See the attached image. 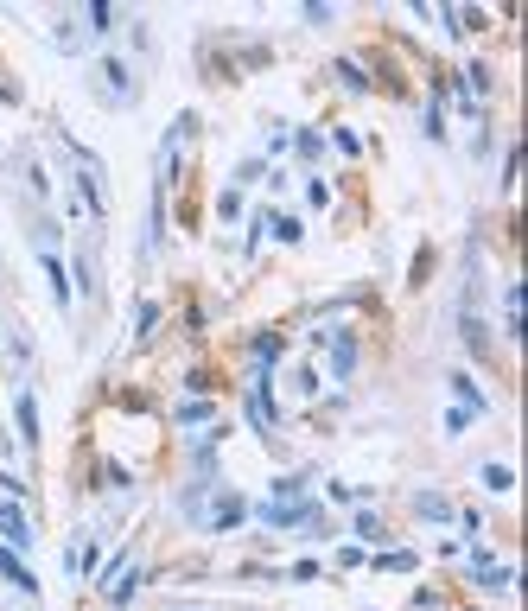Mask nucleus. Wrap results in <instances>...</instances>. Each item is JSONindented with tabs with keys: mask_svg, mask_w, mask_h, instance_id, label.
Wrapping results in <instances>:
<instances>
[{
	"mask_svg": "<svg viewBox=\"0 0 528 611\" xmlns=\"http://www.w3.org/2000/svg\"><path fill=\"white\" fill-rule=\"evenodd\" d=\"M32 242H39V268H45L51 293H58V306L70 312V306H77V293H70V268H64V249H58V236H51V223H32Z\"/></svg>",
	"mask_w": 528,
	"mask_h": 611,
	"instance_id": "1",
	"label": "nucleus"
},
{
	"mask_svg": "<svg viewBox=\"0 0 528 611\" xmlns=\"http://www.w3.org/2000/svg\"><path fill=\"white\" fill-rule=\"evenodd\" d=\"M0 580H7L13 592H20L26 605H39V580H32V567H26V554L20 548H7V541H0Z\"/></svg>",
	"mask_w": 528,
	"mask_h": 611,
	"instance_id": "2",
	"label": "nucleus"
},
{
	"mask_svg": "<svg viewBox=\"0 0 528 611\" xmlns=\"http://www.w3.org/2000/svg\"><path fill=\"white\" fill-rule=\"evenodd\" d=\"M210 535H230V529H242L249 522V503H242L236 491H217V503H210V516H198Z\"/></svg>",
	"mask_w": 528,
	"mask_h": 611,
	"instance_id": "3",
	"label": "nucleus"
},
{
	"mask_svg": "<svg viewBox=\"0 0 528 611\" xmlns=\"http://www.w3.org/2000/svg\"><path fill=\"white\" fill-rule=\"evenodd\" d=\"M0 541L7 548H20V554H32V516H26V503H0Z\"/></svg>",
	"mask_w": 528,
	"mask_h": 611,
	"instance_id": "4",
	"label": "nucleus"
},
{
	"mask_svg": "<svg viewBox=\"0 0 528 611\" xmlns=\"http://www.w3.org/2000/svg\"><path fill=\"white\" fill-rule=\"evenodd\" d=\"M96 535H77V541H70V548H64V573H70V580H90V573H96Z\"/></svg>",
	"mask_w": 528,
	"mask_h": 611,
	"instance_id": "5",
	"label": "nucleus"
},
{
	"mask_svg": "<svg viewBox=\"0 0 528 611\" xmlns=\"http://www.w3.org/2000/svg\"><path fill=\"white\" fill-rule=\"evenodd\" d=\"M96 77L109 83V90H115L121 102H134V71H128V64L115 58V51H102V58H96Z\"/></svg>",
	"mask_w": 528,
	"mask_h": 611,
	"instance_id": "6",
	"label": "nucleus"
},
{
	"mask_svg": "<svg viewBox=\"0 0 528 611\" xmlns=\"http://www.w3.org/2000/svg\"><path fill=\"white\" fill-rule=\"evenodd\" d=\"M13 421H20V433H26V452H39V401H32V389L13 395Z\"/></svg>",
	"mask_w": 528,
	"mask_h": 611,
	"instance_id": "7",
	"label": "nucleus"
},
{
	"mask_svg": "<svg viewBox=\"0 0 528 611\" xmlns=\"http://www.w3.org/2000/svg\"><path fill=\"white\" fill-rule=\"evenodd\" d=\"M446 382H452V395H459V408H471V414H484V408H490V401H484V389H478V382H471L465 370H452Z\"/></svg>",
	"mask_w": 528,
	"mask_h": 611,
	"instance_id": "8",
	"label": "nucleus"
},
{
	"mask_svg": "<svg viewBox=\"0 0 528 611\" xmlns=\"http://www.w3.org/2000/svg\"><path fill=\"white\" fill-rule=\"evenodd\" d=\"M331 376H338V382L357 376V338H338V344H331Z\"/></svg>",
	"mask_w": 528,
	"mask_h": 611,
	"instance_id": "9",
	"label": "nucleus"
},
{
	"mask_svg": "<svg viewBox=\"0 0 528 611\" xmlns=\"http://www.w3.org/2000/svg\"><path fill=\"white\" fill-rule=\"evenodd\" d=\"M414 516H420V522H452V503L439 497V491H420V497H414Z\"/></svg>",
	"mask_w": 528,
	"mask_h": 611,
	"instance_id": "10",
	"label": "nucleus"
},
{
	"mask_svg": "<svg viewBox=\"0 0 528 611\" xmlns=\"http://www.w3.org/2000/svg\"><path fill=\"white\" fill-rule=\"evenodd\" d=\"M249 421H255V427H274V395H268V382H255V395H249Z\"/></svg>",
	"mask_w": 528,
	"mask_h": 611,
	"instance_id": "11",
	"label": "nucleus"
},
{
	"mask_svg": "<svg viewBox=\"0 0 528 611\" xmlns=\"http://www.w3.org/2000/svg\"><path fill=\"white\" fill-rule=\"evenodd\" d=\"M503 331H509V338L522 331V287H516V281L503 287Z\"/></svg>",
	"mask_w": 528,
	"mask_h": 611,
	"instance_id": "12",
	"label": "nucleus"
},
{
	"mask_svg": "<svg viewBox=\"0 0 528 611\" xmlns=\"http://www.w3.org/2000/svg\"><path fill=\"white\" fill-rule=\"evenodd\" d=\"M293 153H299V160H306V166H312V160H319V153H325V134H312V128H299V134H293Z\"/></svg>",
	"mask_w": 528,
	"mask_h": 611,
	"instance_id": "13",
	"label": "nucleus"
},
{
	"mask_svg": "<svg viewBox=\"0 0 528 611\" xmlns=\"http://www.w3.org/2000/svg\"><path fill=\"white\" fill-rule=\"evenodd\" d=\"M210 414H217V408H210V401H204V395H191V401H185V408H179V427H204V421H210Z\"/></svg>",
	"mask_w": 528,
	"mask_h": 611,
	"instance_id": "14",
	"label": "nucleus"
},
{
	"mask_svg": "<svg viewBox=\"0 0 528 611\" xmlns=\"http://www.w3.org/2000/svg\"><path fill=\"white\" fill-rule=\"evenodd\" d=\"M376 567H382V573H414V567H420V554H408V548H389Z\"/></svg>",
	"mask_w": 528,
	"mask_h": 611,
	"instance_id": "15",
	"label": "nucleus"
},
{
	"mask_svg": "<svg viewBox=\"0 0 528 611\" xmlns=\"http://www.w3.org/2000/svg\"><path fill=\"white\" fill-rule=\"evenodd\" d=\"M242 211H249V198H242V191H223V198H217V223H236Z\"/></svg>",
	"mask_w": 528,
	"mask_h": 611,
	"instance_id": "16",
	"label": "nucleus"
},
{
	"mask_svg": "<svg viewBox=\"0 0 528 611\" xmlns=\"http://www.w3.org/2000/svg\"><path fill=\"white\" fill-rule=\"evenodd\" d=\"M134 592H140V567H128V573H121V580H115V592H109V599H115V611H121V605H128V599H134Z\"/></svg>",
	"mask_w": 528,
	"mask_h": 611,
	"instance_id": "17",
	"label": "nucleus"
},
{
	"mask_svg": "<svg viewBox=\"0 0 528 611\" xmlns=\"http://www.w3.org/2000/svg\"><path fill=\"white\" fill-rule=\"evenodd\" d=\"M115 20H121L115 7H90V13H83V26H90V32H115Z\"/></svg>",
	"mask_w": 528,
	"mask_h": 611,
	"instance_id": "18",
	"label": "nucleus"
},
{
	"mask_svg": "<svg viewBox=\"0 0 528 611\" xmlns=\"http://www.w3.org/2000/svg\"><path fill=\"white\" fill-rule=\"evenodd\" d=\"M331 204V185L325 179H306V211H325Z\"/></svg>",
	"mask_w": 528,
	"mask_h": 611,
	"instance_id": "19",
	"label": "nucleus"
},
{
	"mask_svg": "<svg viewBox=\"0 0 528 611\" xmlns=\"http://www.w3.org/2000/svg\"><path fill=\"white\" fill-rule=\"evenodd\" d=\"M268 230H274L280 242H299V217H274V211H268Z\"/></svg>",
	"mask_w": 528,
	"mask_h": 611,
	"instance_id": "20",
	"label": "nucleus"
},
{
	"mask_svg": "<svg viewBox=\"0 0 528 611\" xmlns=\"http://www.w3.org/2000/svg\"><path fill=\"white\" fill-rule=\"evenodd\" d=\"M484 484H490V491H509V484H516V471H509V465H484Z\"/></svg>",
	"mask_w": 528,
	"mask_h": 611,
	"instance_id": "21",
	"label": "nucleus"
},
{
	"mask_svg": "<svg viewBox=\"0 0 528 611\" xmlns=\"http://www.w3.org/2000/svg\"><path fill=\"white\" fill-rule=\"evenodd\" d=\"M357 535H363V541H382V516H369V510H357Z\"/></svg>",
	"mask_w": 528,
	"mask_h": 611,
	"instance_id": "22",
	"label": "nucleus"
},
{
	"mask_svg": "<svg viewBox=\"0 0 528 611\" xmlns=\"http://www.w3.org/2000/svg\"><path fill=\"white\" fill-rule=\"evenodd\" d=\"M331 147H338V153H350V160H357V153H363V141H357V134H350V128H338V134H331Z\"/></svg>",
	"mask_w": 528,
	"mask_h": 611,
	"instance_id": "23",
	"label": "nucleus"
},
{
	"mask_svg": "<svg viewBox=\"0 0 528 611\" xmlns=\"http://www.w3.org/2000/svg\"><path fill=\"white\" fill-rule=\"evenodd\" d=\"M338 77L350 83V90H369V77H363V71H357V64H350V58H338Z\"/></svg>",
	"mask_w": 528,
	"mask_h": 611,
	"instance_id": "24",
	"label": "nucleus"
},
{
	"mask_svg": "<svg viewBox=\"0 0 528 611\" xmlns=\"http://www.w3.org/2000/svg\"><path fill=\"white\" fill-rule=\"evenodd\" d=\"M471 421H478V414H471V408H452V414H446V433H465Z\"/></svg>",
	"mask_w": 528,
	"mask_h": 611,
	"instance_id": "25",
	"label": "nucleus"
},
{
	"mask_svg": "<svg viewBox=\"0 0 528 611\" xmlns=\"http://www.w3.org/2000/svg\"><path fill=\"white\" fill-rule=\"evenodd\" d=\"M179 611H198V605H179Z\"/></svg>",
	"mask_w": 528,
	"mask_h": 611,
	"instance_id": "26",
	"label": "nucleus"
}]
</instances>
